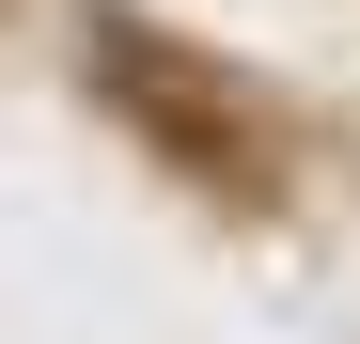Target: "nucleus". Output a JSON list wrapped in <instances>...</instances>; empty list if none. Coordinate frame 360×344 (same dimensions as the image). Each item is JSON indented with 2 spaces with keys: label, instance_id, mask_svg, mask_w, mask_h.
<instances>
[{
  "label": "nucleus",
  "instance_id": "obj_1",
  "mask_svg": "<svg viewBox=\"0 0 360 344\" xmlns=\"http://www.w3.org/2000/svg\"><path fill=\"white\" fill-rule=\"evenodd\" d=\"M94 79H110V110L157 141V157H188L219 204H266V141H251V110H235L188 47H157V32H110L94 47Z\"/></svg>",
  "mask_w": 360,
  "mask_h": 344
}]
</instances>
